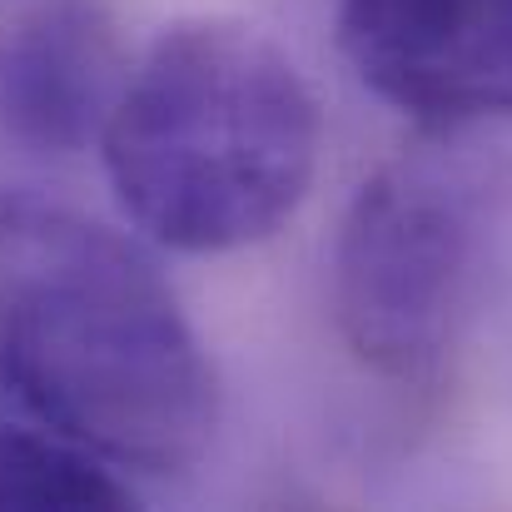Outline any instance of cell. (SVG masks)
<instances>
[{
	"mask_svg": "<svg viewBox=\"0 0 512 512\" xmlns=\"http://www.w3.org/2000/svg\"><path fill=\"white\" fill-rule=\"evenodd\" d=\"M0 383L115 468L189 473L219 383L165 274L115 229L0 194Z\"/></svg>",
	"mask_w": 512,
	"mask_h": 512,
	"instance_id": "1",
	"label": "cell"
},
{
	"mask_svg": "<svg viewBox=\"0 0 512 512\" xmlns=\"http://www.w3.org/2000/svg\"><path fill=\"white\" fill-rule=\"evenodd\" d=\"M319 100L249 20L199 15L150 40L105 125L120 209L174 254H234L279 234L319 170Z\"/></svg>",
	"mask_w": 512,
	"mask_h": 512,
	"instance_id": "2",
	"label": "cell"
},
{
	"mask_svg": "<svg viewBox=\"0 0 512 512\" xmlns=\"http://www.w3.org/2000/svg\"><path fill=\"white\" fill-rule=\"evenodd\" d=\"M488 274V219L438 165H388L348 204L334 244L343 343L383 378H428L463 343Z\"/></svg>",
	"mask_w": 512,
	"mask_h": 512,
	"instance_id": "3",
	"label": "cell"
},
{
	"mask_svg": "<svg viewBox=\"0 0 512 512\" xmlns=\"http://www.w3.org/2000/svg\"><path fill=\"white\" fill-rule=\"evenodd\" d=\"M339 45L413 120H512V0H339Z\"/></svg>",
	"mask_w": 512,
	"mask_h": 512,
	"instance_id": "4",
	"label": "cell"
},
{
	"mask_svg": "<svg viewBox=\"0 0 512 512\" xmlns=\"http://www.w3.org/2000/svg\"><path fill=\"white\" fill-rule=\"evenodd\" d=\"M130 55L105 0H30L0 25V150L75 160L120 105Z\"/></svg>",
	"mask_w": 512,
	"mask_h": 512,
	"instance_id": "5",
	"label": "cell"
},
{
	"mask_svg": "<svg viewBox=\"0 0 512 512\" xmlns=\"http://www.w3.org/2000/svg\"><path fill=\"white\" fill-rule=\"evenodd\" d=\"M5 508H135L115 463L55 428L0 423V512Z\"/></svg>",
	"mask_w": 512,
	"mask_h": 512,
	"instance_id": "6",
	"label": "cell"
}]
</instances>
